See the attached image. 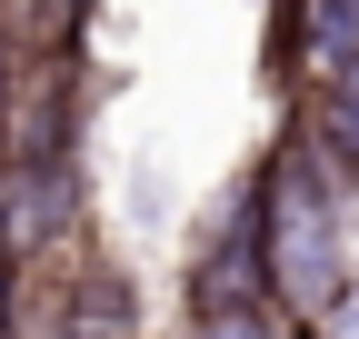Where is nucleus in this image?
<instances>
[{
  "label": "nucleus",
  "mask_w": 359,
  "mask_h": 339,
  "mask_svg": "<svg viewBox=\"0 0 359 339\" xmlns=\"http://www.w3.org/2000/svg\"><path fill=\"white\" fill-rule=\"evenodd\" d=\"M250 230H259V279L309 339H320L349 300H359V230H349V180L330 170V150L309 130H280L269 160L250 170Z\"/></svg>",
  "instance_id": "f257e3e1"
},
{
  "label": "nucleus",
  "mask_w": 359,
  "mask_h": 339,
  "mask_svg": "<svg viewBox=\"0 0 359 339\" xmlns=\"http://www.w3.org/2000/svg\"><path fill=\"white\" fill-rule=\"evenodd\" d=\"M290 130H309L330 150V170L359 190V50L339 70H320V80H299V120H290Z\"/></svg>",
  "instance_id": "f03ea898"
},
{
  "label": "nucleus",
  "mask_w": 359,
  "mask_h": 339,
  "mask_svg": "<svg viewBox=\"0 0 359 339\" xmlns=\"http://www.w3.org/2000/svg\"><path fill=\"white\" fill-rule=\"evenodd\" d=\"M190 339H309L269 289H250V300H210V310H190Z\"/></svg>",
  "instance_id": "7ed1b4c3"
},
{
  "label": "nucleus",
  "mask_w": 359,
  "mask_h": 339,
  "mask_svg": "<svg viewBox=\"0 0 359 339\" xmlns=\"http://www.w3.org/2000/svg\"><path fill=\"white\" fill-rule=\"evenodd\" d=\"M50 50L20 11H0V140H11V110H20V80H30V60Z\"/></svg>",
  "instance_id": "20e7f679"
},
{
  "label": "nucleus",
  "mask_w": 359,
  "mask_h": 339,
  "mask_svg": "<svg viewBox=\"0 0 359 339\" xmlns=\"http://www.w3.org/2000/svg\"><path fill=\"white\" fill-rule=\"evenodd\" d=\"M0 11H20L40 40H80V20H90V0H0Z\"/></svg>",
  "instance_id": "39448f33"
}]
</instances>
